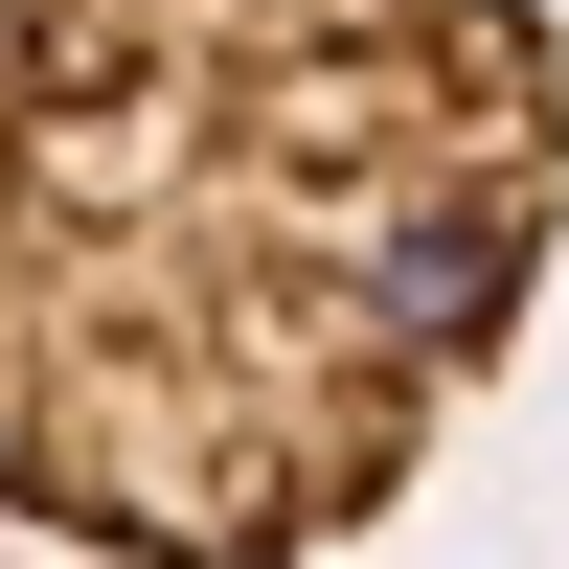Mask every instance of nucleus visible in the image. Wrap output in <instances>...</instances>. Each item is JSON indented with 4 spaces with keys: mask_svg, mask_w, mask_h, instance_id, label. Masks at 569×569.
<instances>
[{
    "mask_svg": "<svg viewBox=\"0 0 569 569\" xmlns=\"http://www.w3.org/2000/svg\"><path fill=\"white\" fill-rule=\"evenodd\" d=\"M547 228V0H0V525L91 569L388 525Z\"/></svg>",
    "mask_w": 569,
    "mask_h": 569,
    "instance_id": "f257e3e1",
    "label": "nucleus"
}]
</instances>
